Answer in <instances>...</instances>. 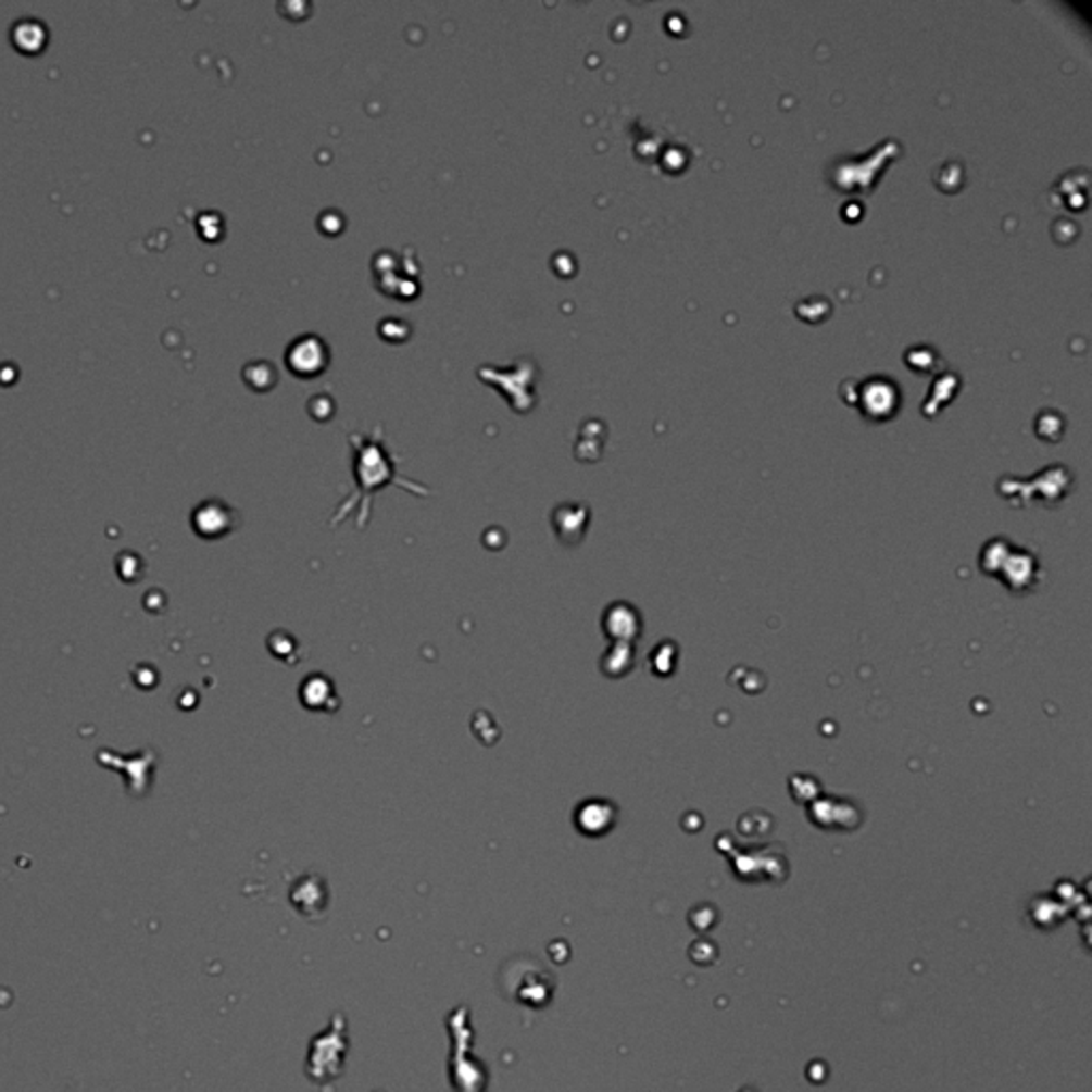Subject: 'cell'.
<instances>
[{
  "label": "cell",
  "instance_id": "6da1fadb",
  "mask_svg": "<svg viewBox=\"0 0 1092 1092\" xmlns=\"http://www.w3.org/2000/svg\"><path fill=\"white\" fill-rule=\"evenodd\" d=\"M350 444H352V451H354V478H356V487H359V495L352 500V502H346L344 506L340 509V513L336 515V520L334 525L342 523V518L350 513V509L354 506V502H361V515H359V527L365 525V520L369 518V502H372V495L396 482V485H402L403 489L412 491V493H427L425 489H421V485H414V482H407L400 478L398 469H396V461L389 457V451L380 438V429L374 434V436H359V434H352L350 436Z\"/></svg>",
  "mask_w": 1092,
  "mask_h": 1092
},
{
  "label": "cell",
  "instance_id": "7a4b0ae2",
  "mask_svg": "<svg viewBox=\"0 0 1092 1092\" xmlns=\"http://www.w3.org/2000/svg\"><path fill=\"white\" fill-rule=\"evenodd\" d=\"M287 365L301 378H314L329 365V348L318 336H301L288 346Z\"/></svg>",
  "mask_w": 1092,
  "mask_h": 1092
}]
</instances>
